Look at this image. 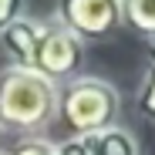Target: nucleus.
<instances>
[{"label":"nucleus","mask_w":155,"mask_h":155,"mask_svg":"<svg viewBox=\"0 0 155 155\" xmlns=\"http://www.w3.org/2000/svg\"><path fill=\"white\" fill-rule=\"evenodd\" d=\"M10 64L31 68L44 78H51L54 84L74 81L84 68V47L71 31H64L58 20H34L20 17L0 34Z\"/></svg>","instance_id":"nucleus-1"},{"label":"nucleus","mask_w":155,"mask_h":155,"mask_svg":"<svg viewBox=\"0 0 155 155\" xmlns=\"http://www.w3.org/2000/svg\"><path fill=\"white\" fill-rule=\"evenodd\" d=\"M58 91L51 78L7 64L0 71V128L4 135L17 138H37L44 135L58 118Z\"/></svg>","instance_id":"nucleus-2"},{"label":"nucleus","mask_w":155,"mask_h":155,"mask_svg":"<svg viewBox=\"0 0 155 155\" xmlns=\"http://www.w3.org/2000/svg\"><path fill=\"white\" fill-rule=\"evenodd\" d=\"M121 115V94L111 81L94 74H78L74 81L61 84L58 91V118L68 138L74 135H101L105 128H115Z\"/></svg>","instance_id":"nucleus-3"},{"label":"nucleus","mask_w":155,"mask_h":155,"mask_svg":"<svg viewBox=\"0 0 155 155\" xmlns=\"http://www.w3.org/2000/svg\"><path fill=\"white\" fill-rule=\"evenodd\" d=\"M54 20L81 44L105 41L121 27V0H58Z\"/></svg>","instance_id":"nucleus-4"},{"label":"nucleus","mask_w":155,"mask_h":155,"mask_svg":"<svg viewBox=\"0 0 155 155\" xmlns=\"http://www.w3.org/2000/svg\"><path fill=\"white\" fill-rule=\"evenodd\" d=\"M121 27L155 44V0H121Z\"/></svg>","instance_id":"nucleus-5"},{"label":"nucleus","mask_w":155,"mask_h":155,"mask_svg":"<svg viewBox=\"0 0 155 155\" xmlns=\"http://www.w3.org/2000/svg\"><path fill=\"white\" fill-rule=\"evenodd\" d=\"M98 138V155H138V142L128 128L115 125V128H105Z\"/></svg>","instance_id":"nucleus-6"},{"label":"nucleus","mask_w":155,"mask_h":155,"mask_svg":"<svg viewBox=\"0 0 155 155\" xmlns=\"http://www.w3.org/2000/svg\"><path fill=\"white\" fill-rule=\"evenodd\" d=\"M135 108H138V115H142L145 121H152V125H155V58H152V64L145 68L142 81H138V91H135Z\"/></svg>","instance_id":"nucleus-7"},{"label":"nucleus","mask_w":155,"mask_h":155,"mask_svg":"<svg viewBox=\"0 0 155 155\" xmlns=\"http://www.w3.org/2000/svg\"><path fill=\"white\" fill-rule=\"evenodd\" d=\"M4 155H58V145L51 138H44V135H37V138H17L14 145L4 148Z\"/></svg>","instance_id":"nucleus-8"},{"label":"nucleus","mask_w":155,"mask_h":155,"mask_svg":"<svg viewBox=\"0 0 155 155\" xmlns=\"http://www.w3.org/2000/svg\"><path fill=\"white\" fill-rule=\"evenodd\" d=\"M58 155H98V138L94 135H74L58 142Z\"/></svg>","instance_id":"nucleus-9"},{"label":"nucleus","mask_w":155,"mask_h":155,"mask_svg":"<svg viewBox=\"0 0 155 155\" xmlns=\"http://www.w3.org/2000/svg\"><path fill=\"white\" fill-rule=\"evenodd\" d=\"M24 17V0H0V34Z\"/></svg>","instance_id":"nucleus-10"},{"label":"nucleus","mask_w":155,"mask_h":155,"mask_svg":"<svg viewBox=\"0 0 155 155\" xmlns=\"http://www.w3.org/2000/svg\"><path fill=\"white\" fill-rule=\"evenodd\" d=\"M0 148H4V128H0Z\"/></svg>","instance_id":"nucleus-11"},{"label":"nucleus","mask_w":155,"mask_h":155,"mask_svg":"<svg viewBox=\"0 0 155 155\" xmlns=\"http://www.w3.org/2000/svg\"><path fill=\"white\" fill-rule=\"evenodd\" d=\"M0 155H4V148H0Z\"/></svg>","instance_id":"nucleus-12"}]
</instances>
